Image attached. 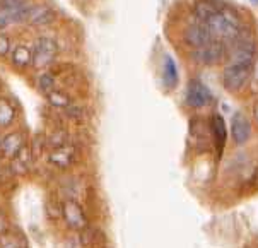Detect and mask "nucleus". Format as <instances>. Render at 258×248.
<instances>
[{
    "label": "nucleus",
    "mask_w": 258,
    "mask_h": 248,
    "mask_svg": "<svg viewBox=\"0 0 258 248\" xmlns=\"http://www.w3.org/2000/svg\"><path fill=\"white\" fill-rule=\"evenodd\" d=\"M205 24L211 29L214 40H222V41H233L239 34H243V24L238 14L226 6L221 9L219 12H216L209 19L204 21Z\"/></svg>",
    "instance_id": "nucleus-1"
},
{
    "label": "nucleus",
    "mask_w": 258,
    "mask_h": 248,
    "mask_svg": "<svg viewBox=\"0 0 258 248\" xmlns=\"http://www.w3.org/2000/svg\"><path fill=\"white\" fill-rule=\"evenodd\" d=\"M253 76V62H231L222 72L224 88L231 93L243 89Z\"/></svg>",
    "instance_id": "nucleus-2"
},
{
    "label": "nucleus",
    "mask_w": 258,
    "mask_h": 248,
    "mask_svg": "<svg viewBox=\"0 0 258 248\" xmlns=\"http://www.w3.org/2000/svg\"><path fill=\"white\" fill-rule=\"evenodd\" d=\"M227 55V46L226 41L222 40H212L207 45L200 46V48H195L194 51V60L202 65H216L221 64L222 60L226 58Z\"/></svg>",
    "instance_id": "nucleus-3"
},
{
    "label": "nucleus",
    "mask_w": 258,
    "mask_h": 248,
    "mask_svg": "<svg viewBox=\"0 0 258 248\" xmlns=\"http://www.w3.org/2000/svg\"><path fill=\"white\" fill-rule=\"evenodd\" d=\"M56 43L51 40V38L41 36L36 40V45H34L33 50V65L36 69H45L48 67L56 56Z\"/></svg>",
    "instance_id": "nucleus-4"
},
{
    "label": "nucleus",
    "mask_w": 258,
    "mask_h": 248,
    "mask_svg": "<svg viewBox=\"0 0 258 248\" xmlns=\"http://www.w3.org/2000/svg\"><path fill=\"white\" fill-rule=\"evenodd\" d=\"M214 101L211 89L200 79H190L186 86V103L191 108H204Z\"/></svg>",
    "instance_id": "nucleus-5"
},
{
    "label": "nucleus",
    "mask_w": 258,
    "mask_h": 248,
    "mask_svg": "<svg viewBox=\"0 0 258 248\" xmlns=\"http://www.w3.org/2000/svg\"><path fill=\"white\" fill-rule=\"evenodd\" d=\"M62 214H63V221L67 223L69 228L76 229V231H84L87 228V216L84 209L81 207V204L76 202V200L72 199L65 200L62 206Z\"/></svg>",
    "instance_id": "nucleus-6"
},
{
    "label": "nucleus",
    "mask_w": 258,
    "mask_h": 248,
    "mask_svg": "<svg viewBox=\"0 0 258 248\" xmlns=\"http://www.w3.org/2000/svg\"><path fill=\"white\" fill-rule=\"evenodd\" d=\"M183 40L188 46H191V48H200V46L207 45V43H211L214 40L211 29H209V26L204 23V21H199V23L195 24H190L188 28L185 29V33H183Z\"/></svg>",
    "instance_id": "nucleus-7"
},
{
    "label": "nucleus",
    "mask_w": 258,
    "mask_h": 248,
    "mask_svg": "<svg viewBox=\"0 0 258 248\" xmlns=\"http://www.w3.org/2000/svg\"><path fill=\"white\" fill-rule=\"evenodd\" d=\"M233 43V51H231V62H255L256 48L251 38H244L239 34Z\"/></svg>",
    "instance_id": "nucleus-8"
},
{
    "label": "nucleus",
    "mask_w": 258,
    "mask_h": 248,
    "mask_svg": "<svg viewBox=\"0 0 258 248\" xmlns=\"http://www.w3.org/2000/svg\"><path fill=\"white\" fill-rule=\"evenodd\" d=\"M251 136V123L243 111H234L231 116V137L238 146L244 144Z\"/></svg>",
    "instance_id": "nucleus-9"
},
{
    "label": "nucleus",
    "mask_w": 258,
    "mask_h": 248,
    "mask_svg": "<svg viewBox=\"0 0 258 248\" xmlns=\"http://www.w3.org/2000/svg\"><path fill=\"white\" fill-rule=\"evenodd\" d=\"M48 161H50L53 166L60 168V169H65V168H71L76 161V149L72 146H58V147H53L48 156Z\"/></svg>",
    "instance_id": "nucleus-10"
},
{
    "label": "nucleus",
    "mask_w": 258,
    "mask_h": 248,
    "mask_svg": "<svg viewBox=\"0 0 258 248\" xmlns=\"http://www.w3.org/2000/svg\"><path fill=\"white\" fill-rule=\"evenodd\" d=\"M24 147V137L21 132H12L7 134L6 137H2L0 141V151L2 154L9 159H14Z\"/></svg>",
    "instance_id": "nucleus-11"
},
{
    "label": "nucleus",
    "mask_w": 258,
    "mask_h": 248,
    "mask_svg": "<svg viewBox=\"0 0 258 248\" xmlns=\"http://www.w3.org/2000/svg\"><path fill=\"white\" fill-rule=\"evenodd\" d=\"M211 134L214 137V142H216V147H217V152L219 156L222 154V149L226 146V141H227V129H226V123H224V118L217 113H214L212 118H211Z\"/></svg>",
    "instance_id": "nucleus-12"
},
{
    "label": "nucleus",
    "mask_w": 258,
    "mask_h": 248,
    "mask_svg": "<svg viewBox=\"0 0 258 248\" xmlns=\"http://www.w3.org/2000/svg\"><path fill=\"white\" fill-rule=\"evenodd\" d=\"M55 19V12L46 6H31L26 14V23L29 24H50Z\"/></svg>",
    "instance_id": "nucleus-13"
},
{
    "label": "nucleus",
    "mask_w": 258,
    "mask_h": 248,
    "mask_svg": "<svg viewBox=\"0 0 258 248\" xmlns=\"http://www.w3.org/2000/svg\"><path fill=\"white\" fill-rule=\"evenodd\" d=\"M224 6L226 4L221 2V0H199L195 4V14L199 17V21H205L216 12H219Z\"/></svg>",
    "instance_id": "nucleus-14"
},
{
    "label": "nucleus",
    "mask_w": 258,
    "mask_h": 248,
    "mask_svg": "<svg viewBox=\"0 0 258 248\" xmlns=\"http://www.w3.org/2000/svg\"><path fill=\"white\" fill-rule=\"evenodd\" d=\"M163 82L168 89H174L178 86V67L176 62L169 55H164L163 62Z\"/></svg>",
    "instance_id": "nucleus-15"
},
{
    "label": "nucleus",
    "mask_w": 258,
    "mask_h": 248,
    "mask_svg": "<svg viewBox=\"0 0 258 248\" xmlns=\"http://www.w3.org/2000/svg\"><path fill=\"white\" fill-rule=\"evenodd\" d=\"M16 104L9 98H0V129H6L9 125H12V121L16 120Z\"/></svg>",
    "instance_id": "nucleus-16"
},
{
    "label": "nucleus",
    "mask_w": 258,
    "mask_h": 248,
    "mask_svg": "<svg viewBox=\"0 0 258 248\" xmlns=\"http://www.w3.org/2000/svg\"><path fill=\"white\" fill-rule=\"evenodd\" d=\"M12 64L16 65V67H28V65L33 64V50L29 48V46L26 45H19L16 46L14 50H12Z\"/></svg>",
    "instance_id": "nucleus-17"
},
{
    "label": "nucleus",
    "mask_w": 258,
    "mask_h": 248,
    "mask_svg": "<svg viewBox=\"0 0 258 248\" xmlns=\"http://www.w3.org/2000/svg\"><path fill=\"white\" fill-rule=\"evenodd\" d=\"M46 98L51 106L60 108V110H65V108H69L72 104V99L69 94L62 93V91H56V89H51L50 93H46Z\"/></svg>",
    "instance_id": "nucleus-18"
},
{
    "label": "nucleus",
    "mask_w": 258,
    "mask_h": 248,
    "mask_svg": "<svg viewBox=\"0 0 258 248\" xmlns=\"http://www.w3.org/2000/svg\"><path fill=\"white\" fill-rule=\"evenodd\" d=\"M0 245L2 246H26L28 241L21 233H12L6 229L2 234H0Z\"/></svg>",
    "instance_id": "nucleus-19"
},
{
    "label": "nucleus",
    "mask_w": 258,
    "mask_h": 248,
    "mask_svg": "<svg viewBox=\"0 0 258 248\" xmlns=\"http://www.w3.org/2000/svg\"><path fill=\"white\" fill-rule=\"evenodd\" d=\"M38 86L43 93H50L51 89H55V77L48 72L41 74V76L38 77Z\"/></svg>",
    "instance_id": "nucleus-20"
},
{
    "label": "nucleus",
    "mask_w": 258,
    "mask_h": 248,
    "mask_svg": "<svg viewBox=\"0 0 258 248\" xmlns=\"http://www.w3.org/2000/svg\"><path fill=\"white\" fill-rule=\"evenodd\" d=\"M11 51V40L6 34H0V56H6Z\"/></svg>",
    "instance_id": "nucleus-21"
},
{
    "label": "nucleus",
    "mask_w": 258,
    "mask_h": 248,
    "mask_svg": "<svg viewBox=\"0 0 258 248\" xmlns=\"http://www.w3.org/2000/svg\"><path fill=\"white\" fill-rule=\"evenodd\" d=\"M6 229H9V226H7V219L4 217L2 214H0V234H2Z\"/></svg>",
    "instance_id": "nucleus-22"
},
{
    "label": "nucleus",
    "mask_w": 258,
    "mask_h": 248,
    "mask_svg": "<svg viewBox=\"0 0 258 248\" xmlns=\"http://www.w3.org/2000/svg\"><path fill=\"white\" fill-rule=\"evenodd\" d=\"M253 115H255V120L258 121V101L255 103V106H253Z\"/></svg>",
    "instance_id": "nucleus-23"
},
{
    "label": "nucleus",
    "mask_w": 258,
    "mask_h": 248,
    "mask_svg": "<svg viewBox=\"0 0 258 248\" xmlns=\"http://www.w3.org/2000/svg\"><path fill=\"white\" fill-rule=\"evenodd\" d=\"M251 4H255V6H258V0H251Z\"/></svg>",
    "instance_id": "nucleus-24"
}]
</instances>
